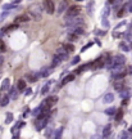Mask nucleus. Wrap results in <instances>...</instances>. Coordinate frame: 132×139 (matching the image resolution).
Instances as JSON below:
<instances>
[{
  "mask_svg": "<svg viewBox=\"0 0 132 139\" xmlns=\"http://www.w3.org/2000/svg\"><path fill=\"white\" fill-rule=\"evenodd\" d=\"M18 91H19V90H18V88H14V86H12L10 89H9V91H8V95L13 99V101H14V99H17L18 98Z\"/></svg>",
  "mask_w": 132,
  "mask_h": 139,
  "instance_id": "9d476101",
  "label": "nucleus"
},
{
  "mask_svg": "<svg viewBox=\"0 0 132 139\" xmlns=\"http://www.w3.org/2000/svg\"><path fill=\"white\" fill-rule=\"evenodd\" d=\"M26 79H27V80H30V83H36L39 77H37V75H36V73H35V75L27 73V75H26Z\"/></svg>",
  "mask_w": 132,
  "mask_h": 139,
  "instance_id": "4be33fe9",
  "label": "nucleus"
},
{
  "mask_svg": "<svg viewBox=\"0 0 132 139\" xmlns=\"http://www.w3.org/2000/svg\"><path fill=\"white\" fill-rule=\"evenodd\" d=\"M31 94H32V89H26V95L30 97Z\"/></svg>",
  "mask_w": 132,
  "mask_h": 139,
  "instance_id": "de8ad7c7",
  "label": "nucleus"
},
{
  "mask_svg": "<svg viewBox=\"0 0 132 139\" xmlns=\"http://www.w3.org/2000/svg\"><path fill=\"white\" fill-rule=\"evenodd\" d=\"M15 21H17V22H28V21H30V16H28V14H22V16H19V17H17Z\"/></svg>",
  "mask_w": 132,
  "mask_h": 139,
  "instance_id": "f3484780",
  "label": "nucleus"
},
{
  "mask_svg": "<svg viewBox=\"0 0 132 139\" xmlns=\"http://www.w3.org/2000/svg\"><path fill=\"white\" fill-rule=\"evenodd\" d=\"M7 50V45H5V43L0 39V53H4Z\"/></svg>",
  "mask_w": 132,
  "mask_h": 139,
  "instance_id": "72a5a7b5",
  "label": "nucleus"
},
{
  "mask_svg": "<svg viewBox=\"0 0 132 139\" xmlns=\"http://www.w3.org/2000/svg\"><path fill=\"white\" fill-rule=\"evenodd\" d=\"M122 117H123V111L122 110H119V111H117L116 112V121H121L122 120Z\"/></svg>",
  "mask_w": 132,
  "mask_h": 139,
  "instance_id": "cd10ccee",
  "label": "nucleus"
},
{
  "mask_svg": "<svg viewBox=\"0 0 132 139\" xmlns=\"http://www.w3.org/2000/svg\"><path fill=\"white\" fill-rule=\"evenodd\" d=\"M121 138H129V134H128L127 131H122V134H121Z\"/></svg>",
  "mask_w": 132,
  "mask_h": 139,
  "instance_id": "37998d69",
  "label": "nucleus"
},
{
  "mask_svg": "<svg viewBox=\"0 0 132 139\" xmlns=\"http://www.w3.org/2000/svg\"><path fill=\"white\" fill-rule=\"evenodd\" d=\"M7 32V28H3V31H0V39H2L4 36V34Z\"/></svg>",
  "mask_w": 132,
  "mask_h": 139,
  "instance_id": "09e8293b",
  "label": "nucleus"
},
{
  "mask_svg": "<svg viewBox=\"0 0 132 139\" xmlns=\"http://www.w3.org/2000/svg\"><path fill=\"white\" fill-rule=\"evenodd\" d=\"M3 10H9V9H13V8H17V5H14L13 3H9V4H4L3 7Z\"/></svg>",
  "mask_w": 132,
  "mask_h": 139,
  "instance_id": "c85d7f7f",
  "label": "nucleus"
},
{
  "mask_svg": "<svg viewBox=\"0 0 132 139\" xmlns=\"http://www.w3.org/2000/svg\"><path fill=\"white\" fill-rule=\"evenodd\" d=\"M104 66H105V59L104 58H99V59H96V61L92 63V67L94 68H101Z\"/></svg>",
  "mask_w": 132,
  "mask_h": 139,
  "instance_id": "1a4fd4ad",
  "label": "nucleus"
},
{
  "mask_svg": "<svg viewBox=\"0 0 132 139\" xmlns=\"http://www.w3.org/2000/svg\"><path fill=\"white\" fill-rule=\"evenodd\" d=\"M68 40H71V41H76V40H77V35L74 34V32H71V34L68 35Z\"/></svg>",
  "mask_w": 132,
  "mask_h": 139,
  "instance_id": "f704fd0d",
  "label": "nucleus"
},
{
  "mask_svg": "<svg viewBox=\"0 0 132 139\" xmlns=\"http://www.w3.org/2000/svg\"><path fill=\"white\" fill-rule=\"evenodd\" d=\"M12 3H13L14 5H18V4L22 3V0H12Z\"/></svg>",
  "mask_w": 132,
  "mask_h": 139,
  "instance_id": "c03bdc74",
  "label": "nucleus"
},
{
  "mask_svg": "<svg viewBox=\"0 0 132 139\" xmlns=\"http://www.w3.org/2000/svg\"><path fill=\"white\" fill-rule=\"evenodd\" d=\"M119 93H121V97H122L123 99H127V98L131 95V90H124V89H123V90L119 91Z\"/></svg>",
  "mask_w": 132,
  "mask_h": 139,
  "instance_id": "a878e982",
  "label": "nucleus"
},
{
  "mask_svg": "<svg viewBox=\"0 0 132 139\" xmlns=\"http://www.w3.org/2000/svg\"><path fill=\"white\" fill-rule=\"evenodd\" d=\"M17 88H18V90L19 91H23V90H26V80H21L18 81V84H17Z\"/></svg>",
  "mask_w": 132,
  "mask_h": 139,
  "instance_id": "aec40b11",
  "label": "nucleus"
},
{
  "mask_svg": "<svg viewBox=\"0 0 132 139\" xmlns=\"http://www.w3.org/2000/svg\"><path fill=\"white\" fill-rule=\"evenodd\" d=\"M113 101H114V94H113V93H106L103 97V102L104 103H112Z\"/></svg>",
  "mask_w": 132,
  "mask_h": 139,
  "instance_id": "f8f14e48",
  "label": "nucleus"
},
{
  "mask_svg": "<svg viewBox=\"0 0 132 139\" xmlns=\"http://www.w3.org/2000/svg\"><path fill=\"white\" fill-rule=\"evenodd\" d=\"M60 62H62V59H60L58 55H56V54H54V57H53V61H51V67H53V68H54V67H56V66H58Z\"/></svg>",
  "mask_w": 132,
  "mask_h": 139,
  "instance_id": "a211bd4d",
  "label": "nucleus"
},
{
  "mask_svg": "<svg viewBox=\"0 0 132 139\" xmlns=\"http://www.w3.org/2000/svg\"><path fill=\"white\" fill-rule=\"evenodd\" d=\"M108 2H109L110 4H114V2H116V0H108Z\"/></svg>",
  "mask_w": 132,
  "mask_h": 139,
  "instance_id": "3c124183",
  "label": "nucleus"
},
{
  "mask_svg": "<svg viewBox=\"0 0 132 139\" xmlns=\"http://www.w3.org/2000/svg\"><path fill=\"white\" fill-rule=\"evenodd\" d=\"M110 129H112V125L110 124H108L106 126H104V129H103V136L104 138H108L110 135Z\"/></svg>",
  "mask_w": 132,
  "mask_h": 139,
  "instance_id": "6ab92c4d",
  "label": "nucleus"
},
{
  "mask_svg": "<svg viewBox=\"0 0 132 139\" xmlns=\"http://www.w3.org/2000/svg\"><path fill=\"white\" fill-rule=\"evenodd\" d=\"M50 86H51V81H48L42 88H41V95H45V94H48L49 93V90H50Z\"/></svg>",
  "mask_w": 132,
  "mask_h": 139,
  "instance_id": "dca6fc26",
  "label": "nucleus"
},
{
  "mask_svg": "<svg viewBox=\"0 0 132 139\" xmlns=\"http://www.w3.org/2000/svg\"><path fill=\"white\" fill-rule=\"evenodd\" d=\"M48 125V118H37V121L35 122V126L37 130H42Z\"/></svg>",
  "mask_w": 132,
  "mask_h": 139,
  "instance_id": "0eeeda50",
  "label": "nucleus"
},
{
  "mask_svg": "<svg viewBox=\"0 0 132 139\" xmlns=\"http://www.w3.org/2000/svg\"><path fill=\"white\" fill-rule=\"evenodd\" d=\"M105 113H106L108 116H113V115H116V108H114V107H109V108H106V110H105Z\"/></svg>",
  "mask_w": 132,
  "mask_h": 139,
  "instance_id": "bb28decb",
  "label": "nucleus"
},
{
  "mask_svg": "<svg viewBox=\"0 0 132 139\" xmlns=\"http://www.w3.org/2000/svg\"><path fill=\"white\" fill-rule=\"evenodd\" d=\"M41 110H42V107L41 106H39V107H36L33 111H32V116H35V117H37V115H39L40 112H41Z\"/></svg>",
  "mask_w": 132,
  "mask_h": 139,
  "instance_id": "7c9ffc66",
  "label": "nucleus"
},
{
  "mask_svg": "<svg viewBox=\"0 0 132 139\" xmlns=\"http://www.w3.org/2000/svg\"><path fill=\"white\" fill-rule=\"evenodd\" d=\"M91 45H92V43H89V44H87V45H86V47H83V48H82V49H81V52H85V50H86V49H87V48H90V47H91Z\"/></svg>",
  "mask_w": 132,
  "mask_h": 139,
  "instance_id": "a18cd8bd",
  "label": "nucleus"
},
{
  "mask_svg": "<svg viewBox=\"0 0 132 139\" xmlns=\"http://www.w3.org/2000/svg\"><path fill=\"white\" fill-rule=\"evenodd\" d=\"M12 121H13V115L10 112H8L7 113V118H5V124H12Z\"/></svg>",
  "mask_w": 132,
  "mask_h": 139,
  "instance_id": "2f4dec72",
  "label": "nucleus"
},
{
  "mask_svg": "<svg viewBox=\"0 0 132 139\" xmlns=\"http://www.w3.org/2000/svg\"><path fill=\"white\" fill-rule=\"evenodd\" d=\"M73 32L78 36V35H83V34H85V30H83L81 26H77V27H74V31H73Z\"/></svg>",
  "mask_w": 132,
  "mask_h": 139,
  "instance_id": "5701e85b",
  "label": "nucleus"
},
{
  "mask_svg": "<svg viewBox=\"0 0 132 139\" xmlns=\"http://www.w3.org/2000/svg\"><path fill=\"white\" fill-rule=\"evenodd\" d=\"M80 61H81V58H80V55H76V57H74L73 59H72V65H78L80 63Z\"/></svg>",
  "mask_w": 132,
  "mask_h": 139,
  "instance_id": "e433bc0d",
  "label": "nucleus"
},
{
  "mask_svg": "<svg viewBox=\"0 0 132 139\" xmlns=\"http://www.w3.org/2000/svg\"><path fill=\"white\" fill-rule=\"evenodd\" d=\"M77 2H85V0H77Z\"/></svg>",
  "mask_w": 132,
  "mask_h": 139,
  "instance_id": "5fc2aeb1",
  "label": "nucleus"
},
{
  "mask_svg": "<svg viewBox=\"0 0 132 139\" xmlns=\"http://www.w3.org/2000/svg\"><path fill=\"white\" fill-rule=\"evenodd\" d=\"M127 75V71L124 70V71H122V72H119V73H117V75H114V76H113V77H114L116 79V80H121V79H123L124 76Z\"/></svg>",
  "mask_w": 132,
  "mask_h": 139,
  "instance_id": "b1692460",
  "label": "nucleus"
},
{
  "mask_svg": "<svg viewBox=\"0 0 132 139\" xmlns=\"http://www.w3.org/2000/svg\"><path fill=\"white\" fill-rule=\"evenodd\" d=\"M83 25V19L81 17H72V18H67L64 26L68 27H77V26H82Z\"/></svg>",
  "mask_w": 132,
  "mask_h": 139,
  "instance_id": "f257e3e1",
  "label": "nucleus"
},
{
  "mask_svg": "<svg viewBox=\"0 0 132 139\" xmlns=\"http://www.w3.org/2000/svg\"><path fill=\"white\" fill-rule=\"evenodd\" d=\"M109 13H110V9H109V7L106 5V7L103 9V12H101V17H106Z\"/></svg>",
  "mask_w": 132,
  "mask_h": 139,
  "instance_id": "c9c22d12",
  "label": "nucleus"
},
{
  "mask_svg": "<svg viewBox=\"0 0 132 139\" xmlns=\"http://www.w3.org/2000/svg\"><path fill=\"white\" fill-rule=\"evenodd\" d=\"M51 70H53V67L44 68V70H41V72H37L36 75H37V77H46V76H49L51 73Z\"/></svg>",
  "mask_w": 132,
  "mask_h": 139,
  "instance_id": "9b49d317",
  "label": "nucleus"
},
{
  "mask_svg": "<svg viewBox=\"0 0 132 139\" xmlns=\"http://www.w3.org/2000/svg\"><path fill=\"white\" fill-rule=\"evenodd\" d=\"M9 86H10V79H4L3 83H2V85H0V90H2V91H5V90L9 89Z\"/></svg>",
  "mask_w": 132,
  "mask_h": 139,
  "instance_id": "ddd939ff",
  "label": "nucleus"
},
{
  "mask_svg": "<svg viewBox=\"0 0 132 139\" xmlns=\"http://www.w3.org/2000/svg\"><path fill=\"white\" fill-rule=\"evenodd\" d=\"M101 25H103L104 27H109V22H108L106 17H103V19H101Z\"/></svg>",
  "mask_w": 132,
  "mask_h": 139,
  "instance_id": "58836bf2",
  "label": "nucleus"
},
{
  "mask_svg": "<svg viewBox=\"0 0 132 139\" xmlns=\"http://www.w3.org/2000/svg\"><path fill=\"white\" fill-rule=\"evenodd\" d=\"M112 62H113V66H116V65H124L126 63V57L122 55V54H117V55H114L112 58Z\"/></svg>",
  "mask_w": 132,
  "mask_h": 139,
  "instance_id": "20e7f679",
  "label": "nucleus"
},
{
  "mask_svg": "<svg viewBox=\"0 0 132 139\" xmlns=\"http://www.w3.org/2000/svg\"><path fill=\"white\" fill-rule=\"evenodd\" d=\"M15 28H18V25H12V26L7 27V31H14Z\"/></svg>",
  "mask_w": 132,
  "mask_h": 139,
  "instance_id": "ea45409f",
  "label": "nucleus"
},
{
  "mask_svg": "<svg viewBox=\"0 0 132 139\" xmlns=\"http://www.w3.org/2000/svg\"><path fill=\"white\" fill-rule=\"evenodd\" d=\"M129 133H132V126H131V128H129Z\"/></svg>",
  "mask_w": 132,
  "mask_h": 139,
  "instance_id": "864d4df0",
  "label": "nucleus"
},
{
  "mask_svg": "<svg viewBox=\"0 0 132 139\" xmlns=\"http://www.w3.org/2000/svg\"><path fill=\"white\" fill-rule=\"evenodd\" d=\"M55 54L58 55V57L62 59V61H67V59H68V52L64 49V47H63V48H59L58 50L55 52Z\"/></svg>",
  "mask_w": 132,
  "mask_h": 139,
  "instance_id": "423d86ee",
  "label": "nucleus"
},
{
  "mask_svg": "<svg viewBox=\"0 0 132 139\" xmlns=\"http://www.w3.org/2000/svg\"><path fill=\"white\" fill-rule=\"evenodd\" d=\"M67 9H68L67 0H60V2H59V5H58V9H56V13H58V14H62V13L65 12Z\"/></svg>",
  "mask_w": 132,
  "mask_h": 139,
  "instance_id": "6e6552de",
  "label": "nucleus"
},
{
  "mask_svg": "<svg viewBox=\"0 0 132 139\" xmlns=\"http://www.w3.org/2000/svg\"><path fill=\"white\" fill-rule=\"evenodd\" d=\"M3 62H4V58H3L2 55H0V66H2V65H3Z\"/></svg>",
  "mask_w": 132,
  "mask_h": 139,
  "instance_id": "8fccbe9b",
  "label": "nucleus"
},
{
  "mask_svg": "<svg viewBox=\"0 0 132 139\" xmlns=\"http://www.w3.org/2000/svg\"><path fill=\"white\" fill-rule=\"evenodd\" d=\"M73 80H74V75H67V76L63 79L62 84L65 85V84H68V83H71V81H73Z\"/></svg>",
  "mask_w": 132,
  "mask_h": 139,
  "instance_id": "412c9836",
  "label": "nucleus"
},
{
  "mask_svg": "<svg viewBox=\"0 0 132 139\" xmlns=\"http://www.w3.org/2000/svg\"><path fill=\"white\" fill-rule=\"evenodd\" d=\"M124 37L127 39V40H129V41H132V32H127V34L124 35Z\"/></svg>",
  "mask_w": 132,
  "mask_h": 139,
  "instance_id": "a19ab883",
  "label": "nucleus"
},
{
  "mask_svg": "<svg viewBox=\"0 0 132 139\" xmlns=\"http://www.w3.org/2000/svg\"><path fill=\"white\" fill-rule=\"evenodd\" d=\"M63 47H64V49H65L68 53H71V52L74 50V45H73V44H64Z\"/></svg>",
  "mask_w": 132,
  "mask_h": 139,
  "instance_id": "c756f323",
  "label": "nucleus"
},
{
  "mask_svg": "<svg viewBox=\"0 0 132 139\" xmlns=\"http://www.w3.org/2000/svg\"><path fill=\"white\" fill-rule=\"evenodd\" d=\"M81 12L80 7H69L67 9V14H65V19L67 18H72V17H77Z\"/></svg>",
  "mask_w": 132,
  "mask_h": 139,
  "instance_id": "f03ea898",
  "label": "nucleus"
},
{
  "mask_svg": "<svg viewBox=\"0 0 132 139\" xmlns=\"http://www.w3.org/2000/svg\"><path fill=\"white\" fill-rule=\"evenodd\" d=\"M129 73H132V67H129Z\"/></svg>",
  "mask_w": 132,
  "mask_h": 139,
  "instance_id": "603ef678",
  "label": "nucleus"
},
{
  "mask_svg": "<svg viewBox=\"0 0 132 139\" xmlns=\"http://www.w3.org/2000/svg\"><path fill=\"white\" fill-rule=\"evenodd\" d=\"M30 14L32 16V18L35 19V21H40V19H41V12H40L39 7L30 8Z\"/></svg>",
  "mask_w": 132,
  "mask_h": 139,
  "instance_id": "39448f33",
  "label": "nucleus"
},
{
  "mask_svg": "<svg viewBox=\"0 0 132 139\" xmlns=\"http://www.w3.org/2000/svg\"><path fill=\"white\" fill-rule=\"evenodd\" d=\"M9 102H10V97L9 95H4L2 98V101H0V106H2V107H7L9 104Z\"/></svg>",
  "mask_w": 132,
  "mask_h": 139,
  "instance_id": "2eb2a0df",
  "label": "nucleus"
},
{
  "mask_svg": "<svg viewBox=\"0 0 132 139\" xmlns=\"http://www.w3.org/2000/svg\"><path fill=\"white\" fill-rule=\"evenodd\" d=\"M127 12H128V8H127V5H126V7H122V8H121V10H118L117 16H118V17H123V16H124Z\"/></svg>",
  "mask_w": 132,
  "mask_h": 139,
  "instance_id": "393cba45",
  "label": "nucleus"
},
{
  "mask_svg": "<svg viewBox=\"0 0 132 139\" xmlns=\"http://www.w3.org/2000/svg\"><path fill=\"white\" fill-rule=\"evenodd\" d=\"M42 5H44V9H45L46 13L53 14V13L55 12V5H54V3H53V0H44Z\"/></svg>",
  "mask_w": 132,
  "mask_h": 139,
  "instance_id": "7ed1b4c3",
  "label": "nucleus"
},
{
  "mask_svg": "<svg viewBox=\"0 0 132 139\" xmlns=\"http://www.w3.org/2000/svg\"><path fill=\"white\" fill-rule=\"evenodd\" d=\"M8 16V13H3V14H0V21H4V18Z\"/></svg>",
  "mask_w": 132,
  "mask_h": 139,
  "instance_id": "49530a36",
  "label": "nucleus"
},
{
  "mask_svg": "<svg viewBox=\"0 0 132 139\" xmlns=\"http://www.w3.org/2000/svg\"><path fill=\"white\" fill-rule=\"evenodd\" d=\"M113 88H114V90H117V91H122L124 89V83L123 81H114Z\"/></svg>",
  "mask_w": 132,
  "mask_h": 139,
  "instance_id": "4468645a",
  "label": "nucleus"
},
{
  "mask_svg": "<svg viewBox=\"0 0 132 139\" xmlns=\"http://www.w3.org/2000/svg\"><path fill=\"white\" fill-rule=\"evenodd\" d=\"M119 49L123 50V52H128V50H129V47H128L126 43H121V44H119Z\"/></svg>",
  "mask_w": 132,
  "mask_h": 139,
  "instance_id": "473e14b6",
  "label": "nucleus"
},
{
  "mask_svg": "<svg viewBox=\"0 0 132 139\" xmlns=\"http://www.w3.org/2000/svg\"><path fill=\"white\" fill-rule=\"evenodd\" d=\"M51 133H53V130H51V129H48V130H46V133H45V136H48V138H49V136H51V135H53Z\"/></svg>",
  "mask_w": 132,
  "mask_h": 139,
  "instance_id": "79ce46f5",
  "label": "nucleus"
},
{
  "mask_svg": "<svg viewBox=\"0 0 132 139\" xmlns=\"http://www.w3.org/2000/svg\"><path fill=\"white\" fill-rule=\"evenodd\" d=\"M62 133H63V128H59L58 130L55 131V134H54V136L55 138H60V135H62Z\"/></svg>",
  "mask_w": 132,
  "mask_h": 139,
  "instance_id": "4c0bfd02",
  "label": "nucleus"
}]
</instances>
